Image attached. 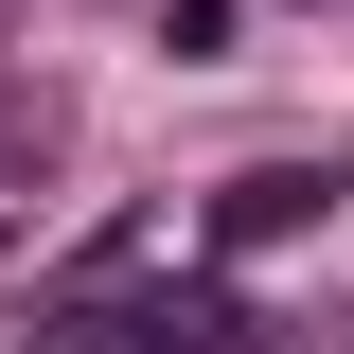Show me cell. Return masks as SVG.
Here are the masks:
<instances>
[{"label":"cell","instance_id":"1","mask_svg":"<svg viewBox=\"0 0 354 354\" xmlns=\"http://www.w3.org/2000/svg\"><path fill=\"white\" fill-rule=\"evenodd\" d=\"M53 337H88V354H248V301L230 283H124V301H71Z\"/></svg>","mask_w":354,"mask_h":354},{"label":"cell","instance_id":"2","mask_svg":"<svg viewBox=\"0 0 354 354\" xmlns=\"http://www.w3.org/2000/svg\"><path fill=\"white\" fill-rule=\"evenodd\" d=\"M319 213H337V195H319V160H266V177H230V195H213V248L266 266V248H301Z\"/></svg>","mask_w":354,"mask_h":354},{"label":"cell","instance_id":"3","mask_svg":"<svg viewBox=\"0 0 354 354\" xmlns=\"http://www.w3.org/2000/svg\"><path fill=\"white\" fill-rule=\"evenodd\" d=\"M230 18L248 0H160V53H230Z\"/></svg>","mask_w":354,"mask_h":354}]
</instances>
